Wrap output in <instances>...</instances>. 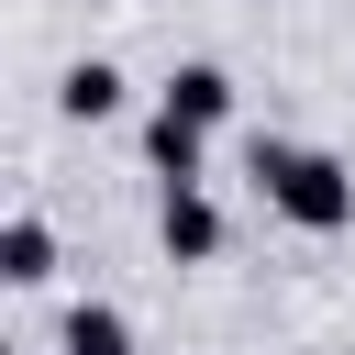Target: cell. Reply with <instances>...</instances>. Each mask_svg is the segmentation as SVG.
I'll return each instance as SVG.
<instances>
[{
    "label": "cell",
    "mask_w": 355,
    "mask_h": 355,
    "mask_svg": "<svg viewBox=\"0 0 355 355\" xmlns=\"http://www.w3.org/2000/svg\"><path fill=\"white\" fill-rule=\"evenodd\" d=\"M255 178H266V200H277L288 222H311V233L355 222V178H344L333 155H300V144H255Z\"/></svg>",
    "instance_id": "1"
},
{
    "label": "cell",
    "mask_w": 355,
    "mask_h": 355,
    "mask_svg": "<svg viewBox=\"0 0 355 355\" xmlns=\"http://www.w3.org/2000/svg\"><path fill=\"white\" fill-rule=\"evenodd\" d=\"M166 111H178V122H222V111H233V78H222V67H178V78H166Z\"/></svg>",
    "instance_id": "2"
},
{
    "label": "cell",
    "mask_w": 355,
    "mask_h": 355,
    "mask_svg": "<svg viewBox=\"0 0 355 355\" xmlns=\"http://www.w3.org/2000/svg\"><path fill=\"white\" fill-rule=\"evenodd\" d=\"M211 244H222V211H211L200 189H178V200H166V255H211Z\"/></svg>",
    "instance_id": "3"
},
{
    "label": "cell",
    "mask_w": 355,
    "mask_h": 355,
    "mask_svg": "<svg viewBox=\"0 0 355 355\" xmlns=\"http://www.w3.org/2000/svg\"><path fill=\"white\" fill-rule=\"evenodd\" d=\"M155 166H166V178L189 189V178H200V122H178V111H155Z\"/></svg>",
    "instance_id": "4"
},
{
    "label": "cell",
    "mask_w": 355,
    "mask_h": 355,
    "mask_svg": "<svg viewBox=\"0 0 355 355\" xmlns=\"http://www.w3.org/2000/svg\"><path fill=\"white\" fill-rule=\"evenodd\" d=\"M67 355H133V322L122 311H78L67 322Z\"/></svg>",
    "instance_id": "5"
},
{
    "label": "cell",
    "mask_w": 355,
    "mask_h": 355,
    "mask_svg": "<svg viewBox=\"0 0 355 355\" xmlns=\"http://www.w3.org/2000/svg\"><path fill=\"white\" fill-rule=\"evenodd\" d=\"M0 266H11V277H44V266H55L44 222H11V233H0Z\"/></svg>",
    "instance_id": "6"
},
{
    "label": "cell",
    "mask_w": 355,
    "mask_h": 355,
    "mask_svg": "<svg viewBox=\"0 0 355 355\" xmlns=\"http://www.w3.org/2000/svg\"><path fill=\"white\" fill-rule=\"evenodd\" d=\"M111 100H122V78H111V67H78V78H67V111H89V122H100Z\"/></svg>",
    "instance_id": "7"
}]
</instances>
